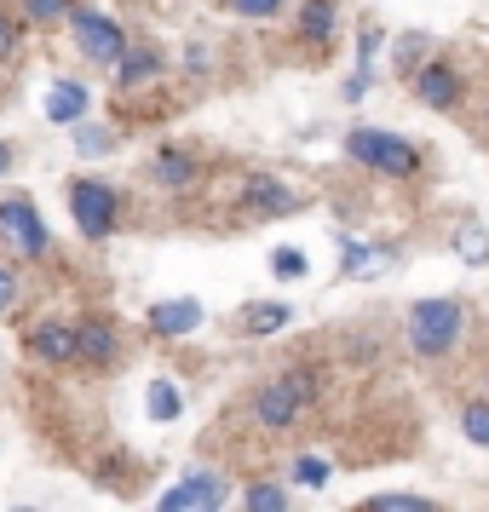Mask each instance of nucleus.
<instances>
[{
	"label": "nucleus",
	"instance_id": "1",
	"mask_svg": "<svg viewBox=\"0 0 489 512\" xmlns=\"http://www.w3.org/2000/svg\"><path fill=\"white\" fill-rule=\"evenodd\" d=\"M403 340H409V351L426 357V363L449 357V351L466 340V300H455V294L415 300L409 305V323H403Z\"/></svg>",
	"mask_w": 489,
	"mask_h": 512
},
{
	"label": "nucleus",
	"instance_id": "2",
	"mask_svg": "<svg viewBox=\"0 0 489 512\" xmlns=\"http://www.w3.org/2000/svg\"><path fill=\"white\" fill-rule=\"evenodd\" d=\"M346 156L357 167L380 173V179H415L420 167H426L420 144L397 139V133H386V127H351L346 133Z\"/></svg>",
	"mask_w": 489,
	"mask_h": 512
},
{
	"label": "nucleus",
	"instance_id": "3",
	"mask_svg": "<svg viewBox=\"0 0 489 512\" xmlns=\"http://www.w3.org/2000/svg\"><path fill=\"white\" fill-rule=\"evenodd\" d=\"M311 392H317V380L311 374H277V380H265L254 397V420L265 426V432H282V426H294L300 420V409L311 403Z\"/></svg>",
	"mask_w": 489,
	"mask_h": 512
},
{
	"label": "nucleus",
	"instance_id": "4",
	"mask_svg": "<svg viewBox=\"0 0 489 512\" xmlns=\"http://www.w3.org/2000/svg\"><path fill=\"white\" fill-rule=\"evenodd\" d=\"M70 219L87 242H104L121 219V196L110 185H98V179H75L70 185Z\"/></svg>",
	"mask_w": 489,
	"mask_h": 512
},
{
	"label": "nucleus",
	"instance_id": "5",
	"mask_svg": "<svg viewBox=\"0 0 489 512\" xmlns=\"http://www.w3.org/2000/svg\"><path fill=\"white\" fill-rule=\"evenodd\" d=\"M70 29H75V41H81V52H87V58H98V64H121V58H127V35H121L116 18L75 6V12H70Z\"/></svg>",
	"mask_w": 489,
	"mask_h": 512
},
{
	"label": "nucleus",
	"instance_id": "6",
	"mask_svg": "<svg viewBox=\"0 0 489 512\" xmlns=\"http://www.w3.org/2000/svg\"><path fill=\"white\" fill-rule=\"evenodd\" d=\"M0 236L18 248V254H47V225H41V213L29 196H0Z\"/></svg>",
	"mask_w": 489,
	"mask_h": 512
},
{
	"label": "nucleus",
	"instance_id": "7",
	"mask_svg": "<svg viewBox=\"0 0 489 512\" xmlns=\"http://www.w3.org/2000/svg\"><path fill=\"white\" fill-rule=\"evenodd\" d=\"M409 87H415V98L426 104V110H455L466 93V81L461 70L449 64V58H432V64H420L415 75H409Z\"/></svg>",
	"mask_w": 489,
	"mask_h": 512
},
{
	"label": "nucleus",
	"instance_id": "8",
	"mask_svg": "<svg viewBox=\"0 0 489 512\" xmlns=\"http://www.w3.org/2000/svg\"><path fill=\"white\" fill-rule=\"evenodd\" d=\"M242 202H248L259 219H277V213H294V208H300V196L282 185V179H271V173H248V185H242Z\"/></svg>",
	"mask_w": 489,
	"mask_h": 512
},
{
	"label": "nucleus",
	"instance_id": "9",
	"mask_svg": "<svg viewBox=\"0 0 489 512\" xmlns=\"http://www.w3.org/2000/svg\"><path fill=\"white\" fill-rule=\"evenodd\" d=\"M150 328H156L162 340L196 334V328H202V305H196V300H162V305H150Z\"/></svg>",
	"mask_w": 489,
	"mask_h": 512
},
{
	"label": "nucleus",
	"instance_id": "10",
	"mask_svg": "<svg viewBox=\"0 0 489 512\" xmlns=\"http://www.w3.org/2000/svg\"><path fill=\"white\" fill-rule=\"evenodd\" d=\"M386 265H392V248H386V242H346V248H340V277H351V282L380 277Z\"/></svg>",
	"mask_w": 489,
	"mask_h": 512
},
{
	"label": "nucleus",
	"instance_id": "11",
	"mask_svg": "<svg viewBox=\"0 0 489 512\" xmlns=\"http://www.w3.org/2000/svg\"><path fill=\"white\" fill-rule=\"evenodd\" d=\"M29 351L47 357V363H75V357H81V340H75V328H64V323H41L29 334Z\"/></svg>",
	"mask_w": 489,
	"mask_h": 512
},
{
	"label": "nucleus",
	"instance_id": "12",
	"mask_svg": "<svg viewBox=\"0 0 489 512\" xmlns=\"http://www.w3.org/2000/svg\"><path fill=\"white\" fill-rule=\"evenodd\" d=\"M81 116H87V87H81V81H52L47 87V121L81 127Z\"/></svg>",
	"mask_w": 489,
	"mask_h": 512
},
{
	"label": "nucleus",
	"instance_id": "13",
	"mask_svg": "<svg viewBox=\"0 0 489 512\" xmlns=\"http://www.w3.org/2000/svg\"><path fill=\"white\" fill-rule=\"evenodd\" d=\"M75 340H81V357H93V363H116V328L104 323V317H87V323H75Z\"/></svg>",
	"mask_w": 489,
	"mask_h": 512
},
{
	"label": "nucleus",
	"instance_id": "14",
	"mask_svg": "<svg viewBox=\"0 0 489 512\" xmlns=\"http://www.w3.org/2000/svg\"><path fill=\"white\" fill-rule=\"evenodd\" d=\"M334 0H305L300 6V41H311V47H323V41H334Z\"/></svg>",
	"mask_w": 489,
	"mask_h": 512
},
{
	"label": "nucleus",
	"instance_id": "15",
	"mask_svg": "<svg viewBox=\"0 0 489 512\" xmlns=\"http://www.w3.org/2000/svg\"><path fill=\"white\" fill-rule=\"evenodd\" d=\"M150 173H156V185H167V190H185L190 179H196V162H190L185 150H162Z\"/></svg>",
	"mask_w": 489,
	"mask_h": 512
},
{
	"label": "nucleus",
	"instance_id": "16",
	"mask_svg": "<svg viewBox=\"0 0 489 512\" xmlns=\"http://www.w3.org/2000/svg\"><path fill=\"white\" fill-rule=\"evenodd\" d=\"M156 75H162V58H156V52H127V58L116 64V87L127 93V87H139V81H156Z\"/></svg>",
	"mask_w": 489,
	"mask_h": 512
},
{
	"label": "nucleus",
	"instance_id": "17",
	"mask_svg": "<svg viewBox=\"0 0 489 512\" xmlns=\"http://www.w3.org/2000/svg\"><path fill=\"white\" fill-rule=\"evenodd\" d=\"M242 512H288V489L271 484V478H259V484L242 489Z\"/></svg>",
	"mask_w": 489,
	"mask_h": 512
},
{
	"label": "nucleus",
	"instance_id": "18",
	"mask_svg": "<svg viewBox=\"0 0 489 512\" xmlns=\"http://www.w3.org/2000/svg\"><path fill=\"white\" fill-rule=\"evenodd\" d=\"M461 438L489 449V397H466L461 403Z\"/></svg>",
	"mask_w": 489,
	"mask_h": 512
},
{
	"label": "nucleus",
	"instance_id": "19",
	"mask_svg": "<svg viewBox=\"0 0 489 512\" xmlns=\"http://www.w3.org/2000/svg\"><path fill=\"white\" fill-rule=\"evenodd\" d=\"M144 409H150V420H179L185 397H179V386H173V380H150V392H144Z\"/></svg>",
	"mask_w": 489,
	"mask_h": 512
},
{
	"label": "nucleus",
	"instance_id": "20",
	"mask_svg": "<svg viewBox=\"0 0 489 512\" xmlns=\"http://www.w3.org/2000/svg\"><path fill=\"white\" fill-rule=\"evenodd\" d=\"M455 254H461L466 265H489V231L478 219H466L461 231H455Z\"/></svg>",
	"mask_w": 489,
	"mask_h": 512
},
{
	"label": "nucleus",
	"instance_id": "21",
	"mask_svg": "<svg viewBox=\"0 0 489 512\" xmlns=\"http://www.w3.org/2000/svg\"><path fill=\"white\" fill-rule=\"evenodd\" d=\"M288 323H294L288 305H248V311H242V328H248V334H277V328H288Z\"/></svg>",
	"mask_w": 489,
	"mask_h": 512
},
{
	"label": "nucleus",
	"instance_id": "22",
	"mask_svg": "<svg viewBox=\"0 0 489 512\" xmlns=\"http://www.w3.org/2000/svg\"><path fill=\"white\" fill-rule=\"evenodd\" d=\"M357 512H443V507L438 501H426V495H403V489H397V495H374V501H363Z\"/></svg>",
	"mask_w": 489,
	"mask_h": 512
},
{
	"label": "nucleus",
	"instance_id": "23",
	"mask_svg": "<svg viewBox=\"0 0 489 512\" xmlns=\"http://www.w3.org/2000/svg\"><path fill=\"white\" fill-rule=\"evenodd\" d=\"M426 52H432V41H426V35H397V70L415 75L420 64H432Z\"/></svg>",
	"mask_w": 489,
	"mask_h": 512
},
{
	"label": "nucleus",
	"instance_id": "24",
	"mask_svg": "<svg viewBox=\"0 0 489 512\" xmlns=\"http://www.w3.org/2000/svg\"><path fill=\"white\" fill-rule=\"evenodd\" d=\"M110 144H116V133H110V127H87V121L75 127V150H81V156H104Z\"/></svg>",
	"mask_w": 489,
	"mask_h": 512
},
{
	"label": "nucleus",
	"instance_id": "25",
	"mask_svg": "<svg viewBox=\"0 0 489 512\" xmlns=\"http://www.w3.org/2000/svg\"><path fill=\"white\" fill-rule=\"evenodd\" d=\"M271 271H277L282 282H300L305 271H311V265H305V254H300V248H277V254H271Z\"/></svg>",
	"mask_w": 489,
	"mask_h": 512
},
{
	"label": "nucleus",
	"instance_id": "26",
	"mask_svg": "<svg viewBox=\"0 0 489 512\" xmlns=\"http://www.w3.org/2000/svg\"><path fill=\"white\" fill-rule=\"evenodd\" d=\"M294 478H300L305 489H323L328 484V461L323 455H300V461H294Z\"/></svg>",
	"mask_w": 489,
	"mask_h": 512
},
{
	"label": "nucleus",
	"instance_id": "27",
	"mask_svg": "<svg viewBox=\"0 0 489 512\" xmlns=\"http://www.w3.org/2000/svg\"><path fill=\"white\" fill-rule=\"evenodd\" d=\"M24 12L35 18V24H58V18H70L75 6L70 0H24Z\"/></svg>",
	"mask_w": 489,
	"mask_h": 512
},
{
	"label": "nucleus",
	"instance_id": "28",
	"mask_svg": "<svg viewBox=\"0 0 489 512\" xmlns=\"http://www.w3.org/2000/svg\"><path fill=\"white\" fill-rule=\"evenodd\" d=\"M374 52H380V29L363 24V35H357V70H374Z\"/></svg>",
	"mask_w": 489,
	"mask_h": 512
},
{
	"label": "nucleus",
	"instance_id": "29",
	"mask_svg": "<svg viewBox=\"0 0 489 512\" xmlns=\"http://www.w3.org/2000/svg\"><path fill=\"white\" fill-rule=\"evenodd\" d=\"M277 6H282V0H231V12H236V18H271Z\"/></svg>",
	"mask_w": 489,
	"mask_h": 512
},
{
	"label": "nucleus",
	"instance_id": "30",
	"mask_svg": "<svg viewBox=\"0 0 489 512\" xmlns=\"http://www.w3.org/2000/svg\"><path fill=\"white\" fill-rule=\"evenodd\" d=\"M12 305H18V277L0 265V311H12Z\"/></svg>",
	"mask_w": 489,
	"mask_h": 512
},
{
	"label": "nucleus",
	"instance_id": "31",
	"mask_svg": "<svg viewBox=\"0 0 489 512\" xmlns=\"http://www.w3.org/2000/svg\"><path fill=\"white\" fill-rule=\"evenodd\" d=\"M12 47H18V29H12V18H0V58H12Z\"/></svg>",
	"mask_w": 489,
	"mask_h": 512
},
{
	"label": "nucleus",
	"instance_id": "32",
	"mask_svg": "<svg viewBox=\"0 0 489 512\" xmlns=\"http://www.w3.org/2000/svg\"><path fill=\"white\" fill-rule=\"evenodd\" d=\"M363 93H369V70H357V75L346 81V98H363Z\"/></svg>",
	"mask_w": 489,
	"mask_h": 512
},
{
	"label": "nucleus",
	"instance_id": "33",
	"mask_svg": "<svg viewBox=\"0 0 489 512\" xmlns=\"http://www.w3.org/2000/svg\"><path fill=\"white\" fill-rule=\"evenodd\" d=\"M6 167H12V144H0V173H6Z\"/></svg>",
	"mask_w": 489,
	"mask_h": 512
},
{
	"label": "nucleus",
	"instance_id": "34",
	"mask_svg": "<svg viewBox=\"0 0 489 512\" xmlns=\"http://www.w3.org/2000/svg\"><path fill=\"white\" fill-rule=\"evenodd\" d=\"M12 512H35V507H12Z\"/></svg>",
	"mask_w": 489,
	"mask_h": 512
}]
</instances>
